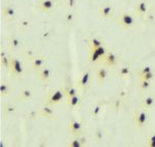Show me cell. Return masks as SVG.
I'll use <instances>...</instances> for the list:
<instances>
[{"label": "cell", "mask_w": 155, "mask_h": 147, "mask_svg": "<svg viewBox=\"0 0 155 147\" xmlns=\"http://www.w3.org/2000/svg\"><path fill=\"white\" fill-rule=\"evenodd\" d=\"M18 98L19 99H21V101H23V102L31 101V99H33V93H32V91L30 90V89L24 88L19 92Z\"/></svg>", "instance_id": "7402d4cb"}, {"label": "cell", "mask_w": 155, "mask_h": 147, "mask_svg": "<svg viewBox=\"0 0 155 147\" xmlns=\"http://www.w3.org/2000/svg\"><path fill=\"white\" fill-rule=\"evenodd\" d=\"M101 108H102V106L101 104L94 105V106L91 108V110H90V115H91V117L96 118V117L99 115V113L101 112Z\"/></svg>", "instance_id": "83f0119b"}, {"label": "cell", "mask_w": 155, "mask_h": 147, "mask_svg": "<svg viewBox=\"0 0 155 147\" xmlns=\"http://www.w3.org/2000/svg\"><path fill=\"white\" fill-rule=\"evenodd\" d=\"M149 11V6H148V2L147 0H140L139 2L134 5V12L137 17L140 18H143L148 14Z\"/></svg>", "instance_id": "52a82bcc"}, {"label": "cell", "mask_w": 155, "mask_h": 147, "mask_svg": "<svg viewBox=\"0 0 155 147\" xmlns=\"http://www.w3.org/2000/svg\"><path fill=\"white\" fill-rule=\"evenodd\" d=\"M7 46L11 51H18L22 46V39L16 34H11L7 37Z\"/></svg>", "instance_id": "ba28073f"}, {"label": "cell", "mask_w": 155, "mask_h": 147, "mask_svg": "<svg viewBox=\"0 0 155 147\" xmlns=\"http://www.w3.org/2000/svg\"><path fill=\"white\" fill-rule=\"evenodd\" d=\"M107 77H109V69H107V66L104 65L97 69L96 81H97V84H98V85H102V84L106 82Z\"/></svg>", "instance_id": "2e32d148"}, {"label": "cell", "mask_w": 155, "mask_h": 147, "mask_svg": "<svg viewBox=\"0 0 155 147\" xmlns=\"http://www.w3.org/2000/svg\"><path fill=\"white\" fill-rule=\"evenodd\" d=\"M116 75L119 77L120 79H128L131 76V69L130 68L126 65H119L116 68Z\"/></svg>", "instance_id": "e0dca14e"}, {"label": "cell", "mask_w": 155, "mask_h": 147, "mask_svg": "<svg viewBox=\"0 0 155 147\" xmlns=\"http://www.w3.org/2000/svg\"><path fill=\"white\" fill-rule=\"evenodd\" d=\"M85 145V140L81 139V136H72V138L68 141L67 146L69 147H82Z\"/></svg>", "instance_id": "44dd1931"}, {"label": "cell", "mask_w": 155, "mask_h": 147, "mask_svg": "<svg viewBox=\"0 0 155 147\" xmlns=\"http://www.w3.org/2000/svg\"><path fill=\"white\" fill-rule=\"evenodd\" d=\"M38 115L41 117H45V118H52V117L55 115L53 107L45 104V106H42L38 110Z\"/></svg>", "instance_id": "ac0fdd59"}, {"label": "cell", "mask_w": 155, "mask_h": 147, "mask_svg": "<svg viewBox=\"0 0 155 147\" xmlns=\"http://www.w3.org/2000/svg\"><path fill=\"white\" fill-rule=\"evenodd\" d=\"M66 4V7L68 9H72L74 6H76V3H77V0H64Z\"/></svg>", "instance_id": "d6a6232c"}, {"label": "cell", "mask_w": 155, "mask_h": 147, "mask_svg": "<svg viewBox=\"0 0 155 147\" xmlns=\"http://www.w3.org/2000/svg\"><path fill=\"white\" fill-rule=\"evenodd\" d=\"M115 12V7L111 4H104L99 7V14L102 20H107L113 18Z\"/></svg>", "instance_id": "30bf717a"}, {"label": "cell", "mask_w": 155, "mask_h": 147, "mask_svg": "<svg viewBox=\"0 0 155 147\" xmlns=\"http://www.w3.org/2000/svg\"><path fill=\"white\" fill-rule=\"evenodd\" d=\"M68 131L71 133L72 136H81L83 133V125L78 120H69L68 123Z\"/></svg>", "instance_id": "8fae6325"}, {"label": "cell", "mask_w": 155, "mask_h": 147, "mask_svg": "<svg viewBox=\"0 0 155 147\" xmlns=\"http://www.w3.org/2000/svg\"><path fill=\"white\" fill-rule=\"evenodd\" d=\"M107 48L104 46L99 47V48L96 49H91V52H90V55H89V59L90 62H96V61H101V59L102 57L104 56V54L107 53Z\"/></svg>", "instance_id": "8992f818"}, {"label": "cell", "mask_w": 155, "mask_h": 147, "mask_svg": "<svg viewBox=\"0 0 155 147\" xmlns=\"http://www.w3.org/2000/svg\"><path fill=\"white\" fill-rule=\"evenodd\" d=\"M55 0H38L37 6L42 12H50L55 8Z\"/></svg>", "instance_id": "5bb4252c"}, {"label": "cell", "mask_w": 155, "mask_h": 147, "mask_svg": "<svg viewBox=\"0 0 155 147\" xmlns=\"http://www.w3.org/2000/svg\"><path fill=\"white\" fill-rule=\"evenodd\" d=\"M82 103V96L80 94H76L74 96H71V98H67V107L71 110L80 107V105Z\"/></svg>", "instance_id": "d6986e66"}, {"label": "cell", "mask_w": 155, "mask_h": 147, "mask_svg": "<svg viewBox=\"0 0 155 147\" xmlns=\"http://www.w3.org/2000/svg\"><path fill=\"white\" fill-rule=\"evenodd\" d=\"M51 75H52L51 68H50L48 65H45L44 68L37 72V78H38V80L41 83L47 84V83H49L50 79H51Z\"/></svg>", "instance_id": "7c38bea8"}, {"label": "cell", "mask_w": 155, "mask_h": 147, "mask_svg": "<svg viewBox=\"0 0 155 147\" xmlns=\"http://www.w3.org/2000/svg\"><path fill=\"white\" fill-rule=\"evenodd\" d=\"M63 90L65 92L66 98H71V96H74V95H76V94H79L78 89L74 86H65L63 88Z\"/></svg>", "instance_id": "484cf974"}, {"label": "cell", "mask_w": 155, "mask_h": 147, "mask_svg": "<svg viewBox=\"0 0 155 147\" xmlns=\"http://www.w3.org/2000/svg\"><path fill=\"white\" fill-rule=\"evenodd\" d=\"M0 63L1 66L4 68H6L7 71L9 69V65H11V55L7 56L3 51L1 52V56H0Z\"/></svg>", "instance_id": "603a6c76"}, {"label": "cell", "mask_w": 155, "mask_h": 147, "mask_svg": "<svg viewBox=\"0 0 155 147\" xmlns=\"http://www.w3.org/2000/svg\"><path fill=\"white\" fill-rule=\"evenodd\" d=\"M155 79V72L152 71L150 73H147L142 76H139V80H150V81H153Z\"/></svg>", "instance_id": "4dcf8cb0"}, {"label": "cell", "mask_w": 155, "mask_h": 147, "mask_svg": "<svg viewBox=\"0 0 155 147\" xmlns=\"http://www.w3.org/2000/svg\"><path fill=\"white\" fill-rule=\"evenodd\" d=\"M11 93V87L9 84H7L6 82H2L0 84V95L1 96H7Z\"/></svg>", "instance_id": "d4e9b609"}, {"label": "cell", "mask_w": 155, "mask_h": 147, "mask_svg": "<svg viewBox=\"0 0 155 147\" xmlns=\"http://www.w3.org/2000/svg\"><path fill=\"white\" fill-rule=\"evenodd\" d=\"M90 82V69H85L83 74L81 75V78L78 81V88H80L81 90H85L88 87Z\"/></svg>", "instance_id": "4fadbf2b"}, {"label": "cell", "mask_w": 155, "mask_h": 147, "mask_svg": "<svg viewBox=\"0 0 155 147\" xmlns=\"http://www.w3.org/2000/svg\"><path fill=\"white\" fill-rule=\"evenodd\" d=\"M139 85L142 91H148L152 86V81H150V80H140Z\"/></svg>", "instance_id": "4316f807"}, {"label": "cell", "mask_w": 155, "mask_h": 147, "mask_svg": "<svg viewBox=\"0 0 155 147\" xmlns=\"http://www.w3.org/2000/svg\"><path fill=\"white\" fill-rule=\"evenodd\" d=\"M141 107L145 110H150V109L155 107V95L153 94H149V95H145L141 99Z\"/></svg>", "instance_id": "9a60e30c"}, {"label": "cell", "mask_w": 155, "mask_h": 147, "mask_svg": "<svg viewBox=\"0 0 155 147\" xmlns=\"http://www.w3.org/2000/svg\"><path fill=\"white\" fill-rule=\"evenodd\" d=\"M148 120V114L145 109H137L134 112V126L137 129H142L146 125Z\"/></svg>", "instance_id": "277c9868"}, {"label": "cell", "mask_w": 155, "mask_h": 147, "mask_svg": "<svg viewBox=\"0 0 155 147\" xmlns=\"http://www.w3.org/2000/svg\"><path fill=\"white\" fill-rule=\"evenodd\" d=\"M65 92L63 89H55V90L50 91L48 95L45 99V104L49 106L55 107L62 102V99L65 98Z\"/></svg>", "instance_id": "7a4b0ae2"}, {"label": "cell", "mask_w": 155, "mask_h": 147, "mask_svg": "<svg viewBox=\"0 0 155 147\" xmlns=\"http://www.w3.org/2000/svg\"><path fill=\"white\" fill-rule=\"evenodd\" d=\"M16 106H14L12 104H7L4 106V114L7 116H11L16 112Z\"/></svg>", "instance_id": "f546056e"}, {"label": "cell", "mask_w": 155, "mask_h": 147, "mask_svg": "<svg viewBox=\"0 0 155 147\" xmlns=\"http://www.w3.org/2000/svg\"><path fill=\"white\" fill-rule=\"evenodd\" d=\"M48 59V57H44V56H33L31 58V68L35 72H38L39 69L44 68L46 65V61Z\"/></svg>", "instance_id": "9c48e42d"}, {"label": "cell", "mask_w": 155, "mask_h": 147, "mask_svg": "<svg viewBox=\"0 0 155 147\" xmlns=\"http://www.w3.org/2000/svg\"><path fill=\"white\" fill-rule=\"evenodd\" d=\"M55 1H57V0H55Z\"/></svg>", "instance_id": "e575fe53"}, {"label": "cell", "mask_w": 155, "mask_h": 147, "mask_svg": "<svg viewBox=\"0 0 155 147\" xmlns=\"http://www.w3.org/2000/svg\"><path fill=\"white\" fill-rule=\"evenodd\" d=\"M117 23L123 29H131L134 26L136 19L132 15L128 14V12H120L118 18H117Z\"/></svg>", "instance_id": "3957f363"}, {"label": "cell", "mask_w": 155, "mask_h": 147, "mask_svg": "<svg viewBox=\"0 0 155 147\" xmlns=\"http://www.w3.org/2000/svg\"><path fill=\"white\" fill-rule=\"evenodd\" d=\"M101 62L107 68H117L119 65V57L114 52L107 51L101 59Z\"/></svg>", "instance_id": "5b68a950"}, {"label": "cell", "mask_w": 155, "mask_h": 147, "mask_svg": "<svg viewBox=\"0 0 155 147\" xmlns=\"http://www.w3.org/2000/svg\"><path fill=\"white\" fill-rule=\"evenodd\" d=\"M2 16H3V18L8 19V20L14 18V17L16 16V8H15V6L12 5V4L6 5L2 9Z\"/></svg>", "instance_id": "ffe728a7"}, {"label": "cell", "mask_w": 155, "mask_h": 147, "mask_svg": "<svg viewBox=\"0 0 155 147\" xmlns=\"http://www.w3.org/2000/svg\"><path fill=\"white\" fill-rule=\"evenodd\" d=\"M89 46L91 49H96V48H99V47H102L104 46V42L101 39H99L98 37H91L88 42Z\"/></svg>", "instance_id": "cb8c5ba5"}, {"label": "cell", "mask_w": 155, "mask_h": 147, "mask_svg": "<svg viewBox=\"0 0 155 147\" xmlns=\"http://www.w3.org/2000/svg\"><path fill=\"white\" fill-rule=\"evenodd\" d=\"M9 73L15 79H22L24 77L23 63L16 55H11V65H9Z\"/></svg>", "instance_id": "6da1fadb"}, {"label": "cell", "mask_w": 155, "mask_h": 147, "mask_svg": "<svg viewBox=\"0 0 155 147\" xmlns=\"http://www.w3.org/2000/svg\"><path fill=\"white\" fill-rule=\"evenodd\" d=\"M64 21H65V23L67 25H71L74 23V12L71 11V9H68L67 12L65 14V17H64Z\"/></svg>", "instance_id": "f1b7e54d"}, {"label": "cell", "mask_w": 155, "mask_h": 147, "mask_svg": "<svg viewBox=\"0 0 155 147\" xmlns=\"http://www.w3.org/2000/svg\"><path fill=\"white\" fill-rule=\"evenodd\" d=\"M152 71H153V68H152L151 65H145V66H143V68H141V69L139 71L137 75H139V76H142V75L150 73V72H152Z\"/></svg>", "instance_id": "1f68e13d"}, {"label": "cell", "mask_w": 155, "mask_h": 147, "mask_svg": "<svg viewBox=\"0 0 155 147\" xmlns=\"http://www.w3.org/2000/svg\"><path fill=\"white\" fill-rule=\"evenodd\" d=\"M148 146L149 147H155V133L153 134V135L150 136L149 140H148Z\"/></svg>", "instance_id": "836d02e7"}]
</instances>
